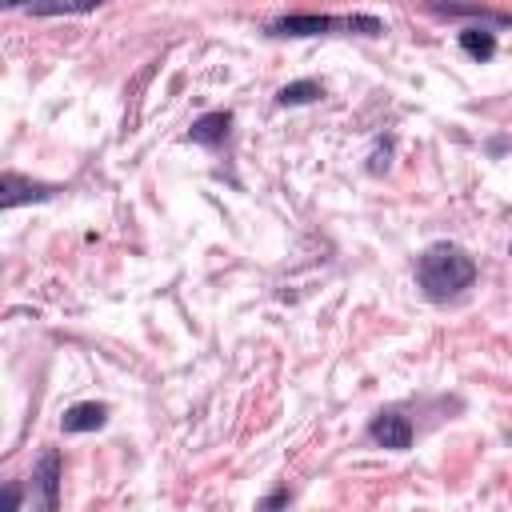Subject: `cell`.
I'll return each mask as SVG.
<instances>
[{"label": "cell", "mask_w": 512, "mask_h": 512, "mask_svg": "<svg viewBox=\"0 0 512 512\" xmlns=\"http://www.w3.org/2000/svg\"><path fill=\"white\" fill-rule=\"evenodd\" d=\"M288 500H292L288 492H276V496H268V500H264V508H280V504H288Z\"/></svg>", "instance_id": "7c38bea8"}, {"label": "cell", "mask_w": 512, "mask_h": 512, "mask_svg": "<svg viewBox=\"0 0 512 512\" xmlns=\"http://www.w3.org/2000/svg\"><path fill=\"white\" fill-rule=\"evenodd\" d=\"M104 420H108V404L84 400V404H72L60 424H64V432H96V428H104Z\"/></svg>", "instance_id": "52a82bcc"}, {"label": "cell", "mask_w": 512, "mask_h": 512, "mask_svg": "<svg viewBox=\"0 0 512 512\" xmlns=\"http://www.w3.org/2000/svg\"><path fill=\"white\" fill-rule=\"evenodd\" d=\"M8 8H28L32 16H60V12H92L104 0H4Z\"/></svg>", "instance_id": "ba28073f"}, {"label": "cell", "mask_w": 512, "mask_h": 512, "mask_svg": "<svg viewBox=\"0 0 512 512\" xmlns=\"http://www.w3.org/2000/svg\"><path fill=\"white\" fill-rule=\"evenodd\" d=\"M416 284L436 304L456 300L476 284V260L460 244H448V240L428 244L420 252V260H416Z\"/></svg>", "instance_id": "6da1fadb"}, {"label": "cell", "mask_w": 512, "mask_h": 512, "mask_svg": "<svg viewBox=\"0 0 512 512\" xmlns=\"http://www.w3.org/2000/svg\"><path fill=\"white\" fill-rule=\"evenodd\" d=\"M324 96V88L316 84V80H292V84H284L280 92H276V104H312V100H320Z\"/></svg>", "instance_id": "8fae6325"}, {"label": "cell", "mask_w": 512, "mask_h": 512, "mask_svg": "<svg viewBox=\"0 0 512 512\" xmlns=\"http://www.w3.org/2000/svg\"><path fill=\"white\" fill-rule=\"evenodd\" d=\"M368 436H372V444H380V448H388V452H404V448H412V420H408L404 412L388 408V412L372 416Z\"/></svg>", "instance_id": "3957f363"}, {"label": "cell", "mask_w": 512, "mask_h": 512, "mask_svg": "<svg viewBox=\"0 0 512 512\" xmlns=\"http://www.w3.org/2000/svg\"><path fill=\"white\" fill-rule=\"evenodd\" d=\"M228 128H232V112H204L200 120H192L188 140L192 144H204V148H224Z\"/></svg>", "instance_id": "5b68a950"}, {"label": "cell", "mask_w": 512, "mask_h": 512, "mask_svg": "<svg viewBox=\"0 0 512 512\" xmlns=\"http://www.w3.org/2000/svg\"><path fill=\"white\" fill-rule=\"evenodd\" d=\"M428 8L440 12V16H472V20H488V24H512V12H492L484 4H440V0H432Z\"/></svg>", "instance_id": "9c48e42d"}, {"label": "cell", "mask_w": 512, "mask_h": 512, "mask_svg": "<svg viewBox=\"0 0 512 512\" xmlns=\"http://www.w3.org/2000/svg\"><path fill=\"white\" fill-rule=\"evenodd\" d=\"M272 36H328V32H356V36H380L384 24L376 16H324V12H292L268 24Z\"/></svg>", "instance_id": "7a4b0ae2"}, {"label": "cell", "mask_w": 512, "mask_h": 512, "mask_svg": "<svg viewBox=\"0 0 512 512\" xmlns=\"http://www.w3.org/2000/svg\"><path fill=\"white\" fill-rule=\"evenodd\" d=\"M56 188L52 184H40V180H28L20 172H4V196L0 204L4 208H16V204H28V200H48Z\"/></svg>", "instance_id": "8992f818"}, {"label": "cell", "mask_w": 512, "mask_h": 512, "mask_svg": "<svg viewBox=\"0 0 512 512\" xmlns=\"http://www.w3.org/2000/svg\"><path fill=\"white\" fill-rule=\"evenodd\" d=\"M460 48H464L468 56H476V60H492V52H496V36H492V28L472 24V28L460 32Z\"/></svg>", "instance_id": "30bf717a"}, {"label": "cell", "mask_w": 512, "mask_h": 512, "mask_svg": "<svg viewBox=\"0 0 512 512\" xmlns=\"http://www.w3.org/2000/svg\"><path fill=\"white\" fill-rule=\"evenodd\" d=\"M32 484H36L44 508H56V504H60V452H56V448H48V452L40 456V464H36V472H32Z\"/></svg>", "instance_id": "277c9868"}]
</instances>
